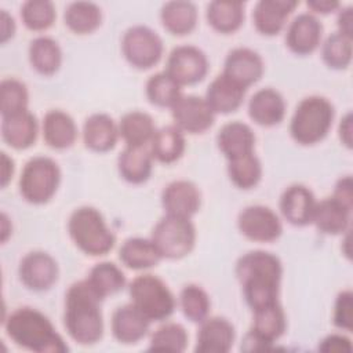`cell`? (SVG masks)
<instances>
[{
  "mask_svg": "<svg viewBox=\"0 0 353 353\" xmlns=\"http://www.w3.org/2000/svg\"><path fill=\"white\" fill-rule=\"evenodd\" d=\"M234 273L251 310L279 302L283 263L274 254L248 251L237 259Z\"/></svg>",
  "mask_w": 353,
  "mask_h": 353,
  "instance_id": "obj_1",
  "label": "cell"
},
{
  "mask_svg": "<svg viewBox=\"0 0 353 353\" xmlns=\"http://www.w3.org/2000/svg\"><path fill=\"white\" fill-rule=\"evenodd\" d=\"M103 298L87 279L73 283L65 294L63 324L68 335L83 346L95 345L103 336Z\"/></svg>",
  "mask_w": 353,
  "mask_h": 353,
  "instance_id": "obj_2",
  "label": "cell"
},
{
  "mask_svg": "<svg viewBox=\"0 0 353 353\" xmlns=\"http://www.w3.org/2000/svg\"><path fill=\"white\" fill-rule=\"evenodd\" d=\"M7 336L19 347L36 353H65V339L51 320L40 310L29 306L18 307L3 319Z\"/></svg>",
  "mask_w": 353,
  "mask_h": 353,
  "instance_id": "obj_3",
  "label": "cell"
},
{
  "mask_svg": "<svg viewBox=\"0 0 353 353\" xmlns=\"http://www.w3.org/2000/svg\"><path fill=\"white\" fill-rule=\"evenodd\" d=\"M68 233L73 244L90 256H103L116 244V236L108 226L103 215L90 205L79 207L70 214Z\"/></svg>",
  "mask_w": 353,
  "mask_h": 353,
  "instance_id": "obj_4",
  "label": "cell"
},
{
  "mask_svg": "<svg viewBox=\"0 0 353 353\" xmlns=\"http://www.w3.org/2000/svg\"><path fill=\"white\" fill-rule=\"evenodd\" d=\"M334 117V105L327 98L320 95L306 97L296 105L291 116L290 135L302 146L316 145L328 135Z\"/></svg>",
  "mask_w": 353,
  "mask_h": 353,
  "instance_id": "obj_5",
  "label": "cell"
},
{
  "mask_svg": "<svg viewBox=\"0 0 353 353\" xmlns=\"http://www.w3.org/2000/svg\"><path fill=\"white\" fill-rule=\"evenodd\" d=\"M131 303L150 321H164L172 316L176 299L164 280L145 273L128 284Z\"/></svg>",
  "mask_w": 353,
  "mask_h": 353,
  "instance_id": "obj_6",
  "label": "cell"
},
{
  "mask_svg": "<svg viewBox=\"0 0 353 353\" xmlns=\"http://www.w3.org/2000/svg\"><path fill=\"white\" fill-rule=\"evenodd\" d=\"M61 168L58 163L47 156H34L28 160L19 176V193L30 204L48 203L61 183Z\"/></svg>",
  "mask_w": 353,
  "mask_h": 353,
  "instance_id": "obj_7",
  "label": "cell"
},
{
  "mask_svg": "<svg viewBox=\"0 0 353 353\" xmlns=\"http://www.w3.org/2000/svg\"><path fill=\"white\" fill-rule=\"evenodd\" d=\"M196 228L189 218L164 215L153 226L150 240L163 259H182L196 245Z\"/></svg>",
  "mask_w": 353,
  "mask_h": 353,
  "instance_id": "obj_8",
  "label": "cell"
},
{
  "mask_svg": "<svg viewBox=\"0 0 353 353\" xmlns=\"http://www.w3.org/2000/svg\"><path fill=\"white\" fill-rule=\"evenodd\" d=\"M121 52L132 68L148 70L163 58L164 44L159 33L152 28L134 25L123 33Z\"/></svg>",
  "mask_w": 353,
  "mask_h": 353,
  "instance_id": "obj_9",
  "label": "cell"
},
{
  "mask_svg": "<svg viewBox=\"0 0 353 353\" xmlns=\"http://www.w3.org/2000/svg\"><path fill=\"white\" fill-rule=\"evenodd\" d=\"M252 324L241 349L248 352L268 350L285 332L287 317L284 309L280 302H276L252 310Z\"/></svg>",
  "mask_w": 353,
  "mask_h": 353,
  "instance_id": "obj_10",
  "label": "cell"
},
{
  "mask_svg": "<svg viewBox=\"0 0 353 353\" xmlns=\"http://www.w3.org/2000/svg\"><path fill=\"white\" fill-rule=\"evenodd\" d=\"M208 58L196 46L183 44L168 54L165 72L182 87L193 85L204 80L208 73Z\"/></svg>",
  "mask_w": 353,
  "mask_h": 353,
  "instance_id": "obj_11",
  "label": "cell"
},
{
  "mask_svg": "<svg viewBox=\"0 0 353 353\" xmlns=\"http://www.w3.org/2000/svg\"><path fill=\"white\" fill-rule=\"evenodd\" d=\"M239 232L255 243L276 241L283 233L279 215L269 207L255 204L243 208L237 216Z\"/></svg>",
  "mask_w": 353,
  "mask_h": 353,
  "instance_id": "obj_12",
  "label": "cell"
},
{
  "mask_svg": "<svg viewBox=\"0 0 353 353\" xmlns=\"http://www.w3.org/2000/svg\"><path fill=\"white\" fill-rule=\"evenodd\" d=\"M18 276L28 290L34 292L48 291L58 281V262L46 251H30L21 259Z\"/></svg>",
  "mask_w": 353,
  "mask_h": 353,
  "instance_id": "obj_13",
  "label": "cell"
},
{
  "mask_svg": "<svg viewBox=\"0 0 353 353\" xmlns=\"http://www.w3.org/2000/svg\"><path fill=\"white\" fill-rule=\"evenodd\" d=\"M174 125L183 134H203L210 130L215 121V113L199 95H183L171 108Z\"/></svg>",
  "mask_w": 353,
  "mask_h": 353,
  "instance_id": "obj_14",
  "label": "cell"
},
{
  "mask_svg": "<svg viewBox=\"0 0 353 353\" xmlns=\"http://www.w3.org/2000/svg\"><path fill=\"white\" fill-rule=\"evenodd\" d=\"M263 72L265 63L256 51L248 47H236L228 52L222 74L247 90L262 79Z\"/></svg>",
  "mask_w": 353,
  "mask_h": 353,
  "instance_id": "obj_15",
  "label": "cell"
},
{
  "mask_svg": "<svg viewBox=\"0 0 353 353\" xmlns=\"http://www.w3.org/2000/svg\"><path fill=\"white\" fill-rule=\"evenodd\" d=\"M323 40V25L320 19L310 14H298L287 26L285 46L295 55H310L320 46Z\"/></svg>",
  "mask_w": 353,
  "mask_h": 353,
  "instance_id": "obj_16",
  "label": "cell"
},
{
  "mask_svg": "<svg viewBox=\"0 0 353 353\" xmlns=\"http://www.w3.org/2000/svg\"><path fill=\"white\" fill-rule=\"evenodd\" d=\"M161 205L167 215L192 219L201 207V193L192 181L176 179L163 189Z\"/></svg>",
  "mask_w": 353,
  "mask_h": 353,
  "instance_id": "obj_17",
  "label": "cell"
},
{
  "mask_svg": "<svg viewBox=\"0 0 353 353\" xmlns=\"http://www.w3.org/2000/svg\"><path fill=\"white\" fill-rule=\"evenodd\" d=\"M317 200L313 192L301 183L290 185L280 196L279 208L281 216L292 226H306L312 223Z\"/></svg>",
  "mask_w": 353,
  "mask_h": 353,
  "instance_id": "obj_18",
  "label": "cell"
},
{
  "mask_svg": "<svg viewBox=\"0 0 353 353\" xmlns=\"http://www.w3.org/2000/svg\"><path fill=\"white\" fill-rule=\"evenodd\" d=\"M298 6L296 0H261L252 10L254 28L262 36H276L285 28Z\"/></svg>",
  "mask_w": 353,
  "mask_h": 353,
  "instance_id": "obj_19",
  "label": "cell"
},
{
  "mask_svg": "<svg viewBox=\"0 0 353 353\" xmlns=\"http://www.w3.org/2000/svg\"><path fill=\"white\" fill-rule=\"evenodd\" d=\"M236 339L234 325L225 317H207L200 323L194 350L199 353H228Z\"/></svg>",
  "mask_w": 353,
  "mask_h": 353,
  "instance_id": "obj_20",
  "label": "cell"
},
{
  "mask_svg": "<svg viewBox=\"0 0 353 353\" xmlns=\"http://www.w3.org/2000/svg\"><path fill=\"white\" fill-rule=\"evenodd\" d=\"M149 327L150 321L132 303L121 305L112 313L110 330L119 343H138L148 335Z\"/></svg>",
  "mask_w": 353,
  "mask_h": 353,
  "instance_id": "obj_21",
  "label": "cell"
},
{
  "mask_svg": "<svg viewBox=\"0 0 353 353\" xmlns=\"http://www.w3.org/2000/svg\"><path fill=\"white\" fill-rule=\"evenodd\" d=\"M284 97L274 88L266 87L255 91L248 101V116L261 127H274L285 116Z\"/></svg>",
  "mask_w": 353,
  "mask_h": 353,
  "instance_id": "obj_22",
  "label": "cell"
},
{
  "mask_svg": "<svg viewBox=\"0 0 353 353\" xmlns=\"http://www.w3.org/2000/svg\"><path fill=\"white\" fill-rule=\"evenodd\" d=\"M1 138L15 150H25L34 145L39 135V121L28 109L1 117Z\"/></svg>",
  "mask_w": 353,
  "mask_h": 353,
  "instance_id": "obj_23",
  "label": "cell"
},
{
  "mask_svg": "<svg viewBox=\"0 0 353 353\" xmlns=\"http://www.w3.org/2000/svg\"><path fill=\"white\" fill-rule=\"evenodd\" d=\"M83 142L87 149L97 153L112 150L119 138V124L106 113H94L83 124Z\"/></svg>",
  "mask_w": 353,
  "mask_h": 353,
  "instance_id": "obj_24",
  "label": "cell"
},
{
  "mask_svg": "<svg viewBox=\"0 0 353 353\" xmlns=\"http://www.w3.org/2000/svg\"><path fill=\"white\" fill-rule=\"evenodd\" d=\"M41 134L44 142L55 150H65L74 145L79 131L73 117L61 110H48L41 121Z\"/></svg>",
  "mask_w": 353,
  "mask_h": 353,
  "instance_id": "obj_25",
  "label": "cell"
},
{
  "mask_svg": "<svg viewBox=\"0 0 353 353\" xmlns=\"http://www.w3.org/2000/svg\"><path fill=\"white\" fill-rule=\"evenodd\" d=\"M216 146L226 160H232L254 152L255 134L248 124L239 120L230 121L218 131Z\"/></svg>",
  "mask_w": 353,
  "mask_h": 353,
  "instance_id": "obj_26",
  "label": "cell"
},
{
  "mask_svg": "<svg viewBox=\"0 0 353 353\" xmlns=\"http://www.w3.org/2000/svg\"><path fill=\"white\" fill-rule=\"evenodd\" d=\"M245 92V88L221 73L210 83L204 99L215 114H229L243 105Z\"/></svg>",
  "mask_w": 353,
  "mask_h": 353,
  "instance_id": "obj_27",
  "label": "cell"
},
{
  "mask_svg": "<svg viewBox=\"0 0 353 353\" xmlns=\"http://www.w3.org/2000/svg\"><path fill=\"white\" fill-rule=\"evenodd\" d=\"M350 215L352 210L331 196L317 201L312 223L324 234L338 236L350 229Z\"/></svg>",
  "mask_w": 353,
  "mask_h": 353,
  "instance_id": "obj_28",
  "label": "cell"
},
{
  "mask_svg": "<svg viewBox=\"0 0 353 353\" xmlns=\"http://www.w3.org/2000/svg\"><path fill=\"white\" fill-rule=\"evenodd\" d=\"M160 21L163 28L172 36L190 34L197 26V7L188 0L167 1L160 10Z\"/></svg>",
  "mask_w": 353,
  "mask_h": 353,
  "instance_id": "obj_29",
  "label": "cell"
},
{
  "mask_svg": "<svg viewBox=\"0 0 353 353\" xmlns=\"http://www.w3.org/2000/svg\"><path fill=\"white\" fill-rule=\"evenodd\" d=\"M28 58L32 69L41 76L55 74L62 65V50L59 43L50 36H37L29 43Z\"/></svg>",
  "mask_w": 353,
  "mask_h": 353,
  "instance_id": "obj_30",
  "label": "cell"
},
{
  "mask_svg": "<svg viewBox=\"0 0 353 353\" xmlns=\"http://www.w3.org/2000/svg\"><path fill=\"white\" fill-rule=\"evenodd\" d=\"M117 124L120 138L124 141L125 146L130 148L148 146L157 130L153 117L141 110L127 112L121 116Z\"/></svg>",
  "mask_w": 353,
  "mask_h": 353,
  "instance_id": "obj_31",
  "label": "cell"
},
{
  "mask_svg": "<svg viewBox=\"0 0 353 353\" xmlns=\"http://www.w3.org/2000/svg\"><path fill=\"white\" fill-rule=\"evenodd\" d=\"M185 149V134L174 124L157 128L149 143V150L153 160L163 164L178 161L183 156Z\"/></svg>",
  "mask_w": 353,
  "mask_h": 353,
  "instance_id": "obj_32",
  "label": "cell"
},
{
  "mask_svg": "<svg viewBox=\"0 0 353 353\" xmlns=\"http://www.w3.org/2000/svg\"><path fill=\"white\" fill-rule=\"evenodd\" d=\"M205 18L218 33L230 34L244 23V3L237 0H214L207 4Z\"/></svg>",
  "mask_w": 353,
  "mask_h": 353,
  "instance_id": "obj_33",
  "label": "cell"
},
{
  "mask_svg": "<svg viewBox=\"0 0 353 353\" xmlns=\"http://www.w3.org/2000/svg\"><path fill=\"white\" fill-rule=\"evenodd\" d=\"M117 170L120 176L128 183H145L153 171V157L149 148L125 146L117 157Z\"/></svg>",
  "mask_w": 353,
  "mask_h": 353,
  "instance_id": "obj_34",
  "label": "cell"
},
{
  "mask_svg": "<svg viewBox=\"0 0 353 353\" xmlns=\"http://www.w3.org/2000/svg\"><path fill=\"white\" fill-rule=\"evenodd\" d=\"M121 263L131 270H146L157 266L163 259L150 239L130 237L119 250Z\"/></svg>",
  "mask_w": 353,
  "mask_h": 353,
  "instance_id": "obj_35",
  "label": "cell"
},
{
  "mask_svg": "<svg viewBox=\"0 0 353 353\" xmlns=\"http://www.w3.org/2000/svg\"><path fill=\"white\" fill-rule=\"evenodd\" d=\"M63 22L76 34H90L101 26L102 10L92 1H73L63 11Z\"/></svg>",
  "mask_w": 353,
  "mask_h": 353,
  "instance_id": "obj_36",
  "label": "cell"
},
{
  "mask_svg": "<svg viewBox=\"0 0 353 353\" xmlns=\"http://www.w3.org/2000/svg\"><path fill=\"white\" fill-rule=\"evenodd\" d=\"M87 281L103 299L120 292L127 285V279L123 270L116 263L106 261L95 263L90 269Z\"/></svg>",
  "mask_w": 353,
  "mask_h": 353,
  "instance_id": "obj_37",
  "label": "cell"
},
{
  "mask_svg": "<svg viewBox=\"0 0 353 353\" xmlns=\"http://www.w3.org/2000/svg\"><path fill=\"white\" fill-rule=\"evenodd\" d=\"M262 174V163L254 152L228 160V176L230 182L241 190L255 188L261 182Z\"/></svg>",
  "mask_w": 353,
  "mask_h": 353,
  "instance_id": "obj_38",
  "label": "cell"
},
{
  "mask_svg": "<svg viewBox=\"0 0 353 353\" xmlns=\"http://www.w3.org/2000/svg\"><path fill=\"white\" fill-rule=\"evenodd\" d=\"M148 101L157 108H172L182 97V85L178 84L165 70L152 74L145 84Z\"/></svg>",
  "mask_w": 353,
  "mask_h": 353,
  "instance_id": "obj_39",
  "label": "cell"
},
{
  "mask_svg": "<svg viewBox=\"0 0 353 353\" xmlns=\"http://www.w3.org/2000/svg\"><path fill=\"white\" fill-rule=\"evenodd\" d=\"M353 37L345 36L338 30L331 33L321 43V59L334 70L347 69L353 55Z\"/></svg>",
  "mask_w": 353,
  "mask_h": 353,
  "instance_id": "obj_40",
  "label": "cell"
},
{
  "mask_svg": "<svg viewBox=\"0 0 353 353\" xmlns=\"http://www.w3.org/2000/svg\"><path fill=\"white\" fill-rule=\"evenodd\" d=\"M179 307L183 316L192 323H201L210 314L211 299L207 291L197 284L185 285L178 298Z\"/></svg>",
  "mask_w": 353,
  "mask_h": 353,
  "instance_id": "obj_41",
  "label": "cell"
},
{
  "mask_svg": "<svg viewBox=\"0 0 353 353\" xmlns=\"http://www.w3.org/2000/svg\"><path fill=\"white\" fill-rule=\"evenodd\" d=\"M21 19L26 29L44 32L50 29L57 18V10L50 0H28L21 6Z\"/></svg>",
  "mask_w": 353,
  "mask_h": 353,
  "instance_id": "obj_42",
  "label": "cell"
},
{
  "mask_svg": "<svg viewBox=\"0 0 353 353\" xmlns=\"http://www.w3.org/2000/svg\"><path fill=\"white\" fill-rule=\"evenodd\" d=\"M29 91L23 81L8 77L0 83V113L1 117L28 110Z\"/></svg>",
  "mask_w": 353,
  "mask_h": 353,
  "instance_id": "obj_43",
  "label": "cell"
},
{
  "mask_svg": "<svg viewBox=\"0 0 353 353\" xmlns=\"http://www.w3.org/2000/svg\"><path fill=\"white\" fill-rule=\"evenodd\" d=\"M189 335L179 323H165L160 325L150 336L149 350L183 352L188 346Z\"/></svg>",
  "mask_w": 353,
  "mask_h": 353,
  "instance_id": "obj_44",
  "label": "cell"
},
{
  "mask_svg": "<svg viewBox=\"0 0 353 353\" xmlns=\"http://www.w3.org/2000/svg\"><path fill=\"white\" fill-rule=\"evenodd\" d=\"M332 323L343 331L353 330V294L350 290L341 291L334 303Z\"/></svg>",
  "mask_w": 353,
  "mask_h": 353,
  "instance_id": "obj_45",
  "label": "cell"
},
{
  "mask_svg": "<svg viewBox=\"0 0 353 353\" xmlns=\"http://www.w3.org/2000/svg\"><path fill=\"white\" fill-rule=\"evenodd\" d=\"M332 197L335 200H338L341 204H343L345 207L352 210V207H353V179L350 175L341 176L336 181V183L334 186Z\"/></svg>",
  "mask_w": 353,
  "mask_h": 353,
  "instance_id": "obj_46",
  "label": "cell"
},
{
  "mask_svg": "<svg viewBox=\"0 0 353 353\" xmlns=\"http://www.w3.org/2000/svg\"><path fill=\"white\" fill-rule=\"evenodd\" d=\"M319 350H321V352H350L352 341L342 334H331L320 341Z\"/></svg>",
  "mask_w": 353,
  "mask_h": 353,
  "instance_id": "obj_47",
  "label": "cell"
},
{
  "mask_svg": "<svg viewBox=\"0 0 353 353\" xmlns=\"http://www.w3.org/2000/svg\"><path fill=\"white\" fill-rule=\"evenodd\" d=\"M306 6L309 8L307 12L313 15H328L336 12L342 7L336 0H309L306 1Z\"/></svg>",
  "mask_w": 353,
  "mask_h": 353,
  "instance_id": "obj_48",
  "label": "cell"
},
{
  "mask_svg": "<svg viewBox=\"0 0 353 353\" xmlns=\"http://www.w3.org/2000/svg\"><path fill=\"white\" fill-rule=\"evenodd\" d=\"M336 25H338V32L353 37V7H341L338 10V17H336Z\"/></svg>",
  "mask_w": 353,
  "mask_h": 353,
  "instance_id": "obj_49",
  "label": "cell"
},
{
  "mask_svg": "<svg viewBox=\"0 0 353 353\" xmlns=\"http://www.w3.org/2000/svg\"><path fill=\"white\" fill-rule=\"evenodd\" d=\"M15 19L6 10H0V43L6 44L15 34Z\"/></svg>",
  "mask_w": 353,
  "mask_h": 353,
  "instance_id": "obj_50",
  "label": "cell"
},
{
  "mask_svg": "<svg viewBox=\"0 0 353 353\" xmlns=\"http://www.w3.org/2000/svg\"><path fill=\"white\" fill-rule=\"evenodd\" d=\"M338 135L342 142L347 149H352V142H353V116L350 112H347L339 123L338 128Z\"/></svg>",
  "mask_w": 353,
  "mask_h": 353,
  "instance_id": "obj_51",
  "label": "cell"
},
{
  "mask_svg": "<svg viewBox=\"0 0 353 353\" xmlns=\"http://www.w3.org/2000/svg\"><path fill=\"white\" fill-rule=\"evenodd\" d=\"M14 171H15V163L12 157H10L6 152H1V170H0L1 188H6L10 183V181L12 179Z\"/></svg>",
  "mask_w": 353,
  "mask_h": 353,
  "instance_id": "obj_52",
  "label": "cell"
},
{
  "mask_svg": "<svg viewBox=\"0 0 353 353\" xmlns=\"http://www.w3.org/2000/svg\"><path fill=\"white\" fill-rule=\"evenodd\" d=\"M11 221L8 219L6 212H1V243H6L7 239L11 236Z\"/></svg>",
  "mask_w": 353,
  "mask_h": 353,
  "instance_id": "obj_53",
  "label": "cell"
}]
</instances>
